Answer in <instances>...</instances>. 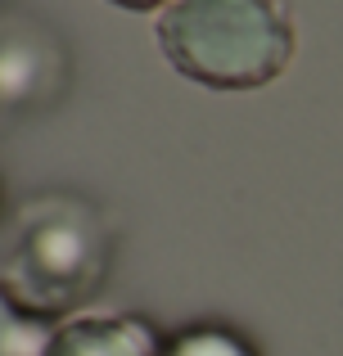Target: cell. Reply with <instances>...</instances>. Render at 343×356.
I'll return each instance as SVG.
<instances>
[{"instance_id": "6da1fadb", "label": "cell", "mask_w": 343, "mask_h": 356, "mask_svg": "<svg viewBox=\"0 0 343 356\" xmlns=\"http://www.w3.org/2000/svg\"><path fill=\"white\" fill-rule=\"evenodd\" d=\"M159 50L208 90H257L294 59V27L276 0H172L159 14Z\"/></svg>"}, {"instance_id": "7a4b0ae2", "label": "cell", "mask_w": 343, "mask_h": 356, "mask_svg": "<svg viewBox=\"0 0 343 356\" xmlns=\"http://www.w3.org/2000/svg\"><path fill=\"white\" fill-rule=\"evenodd\" d=\"M109 261L99 221L77 203H41L23 217L0 284L36 316H59L90 298Z\"/></svg>"}, {"instance_id": "3957f363", "label": "cell", "mask_w": 343, "mask_h": 356, "mask_svg": "<svg viewBox=\"0 0 343 356\" xmlns=\"http://www.w3.org/2000/svg\"><path fill=\"white\" fill-rule=\"evenodd\" d=\"M168 343L141 316H86L54 330L50 356H163Z\"/></svg>"}, {"instance_id": "277c9868", "label": "cell", "mask_w": 343, "mask_h": 356, "mask_svg": "<svg viewBox=\"0 0 343 356\" xmlns=\"http://www.w3.org/2000/svg\"><path fill=\"white\" fill-rule=\"evenodd\" d=\"M54 330L0 284V356H50Z\"/></svg>"}, {"instance_id": "5b68a950", "label": "cell", "mask_w": 343, "mask_h": 356, "mask_svg": "<svg viewBox=\"0 0 343 356\" xmlns=\"http://www.w3.org/2000/svg\"><path fill=\"white\" fill-rule=\"evenodd\" d=\"M163 356H257V352L221 325H199V330H185L181 339H172Z\"/></svg>"}, {"instance_id": "8992f818", "label": "cell", "mask_w": 343, "mask_h": 356, "mask_svg": "<svg viewBox=\"0 0 343 356\" xmlns=\"http://www.w3.org/2000/svg\"><path fill=\"white\" fill-rule=\"evenodd\" d=\"M118 9H131V14H145V9H159V5H172V0H109Z\"/></svg>"}]
</instances>
